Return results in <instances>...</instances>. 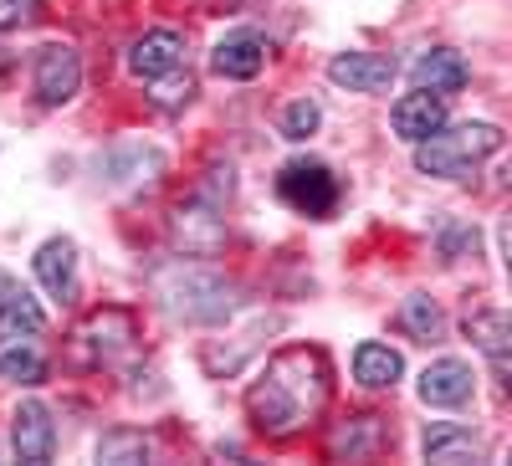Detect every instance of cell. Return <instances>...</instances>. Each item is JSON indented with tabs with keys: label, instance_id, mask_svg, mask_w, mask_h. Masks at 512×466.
<instances>
[{
	"label": "cell",
	"instance_id": "1",
	"mask_svg": "<svg viewBox=\"0 0 512 466\" xmlns=\"http://www.w3.org/2000/svg\"><path fill=\"white\" fill-rule=\"evenodd\" d=\"M333 400V364L318 344H287L267 359L262 379L246 390V420L256 436L292 441L308 426H318Z\"/></svg>",
	"mask_w": 512,
	"mask_h": 466
},
{
	"label": "cell",
	"instance_id": "2",
	"mask_svg": "<svg viewBox=\"0 0 512 466\" xmlns=\"http://www.w3.org/2000/svg\"><path fill=\"white\" fill-rule=\"evenodd\" d=\"M154 308L175 323H221L236 313V282L200 257H175L149 272Z\"/></svg>",
	"mask_w": 512,
	"mask_h": 466
},
{
	"label": "cell",
	"instance_id": "3",
	"mask_svg": "<svg viewBox=\"0 0 512 466\" xmlns=\"http://www.w3.org/2000/svg\"><path fill=\"white\" fill-rule=\"evenodd\" d=\"M497 149H502L497 123H456V129H436L425 144H415V169L431 180H461Z\"/></svg>",
	"mask_w": 512,
	"mask_h": 466
},
{
	"label": "cell",
	"instance_id": "4",
	"mask_svg": "<svg viewBox=\"0 0 512 466\" xmlns=\"http://www.w3.org/2000/svg\"><path fill=\"white\" fill-rule=\"evenodd\" d=\"M277 195L297 210V216L328 221L338 210V175L323 159H292V164H282V175H277Z\"/></svg>",
	"mask_w": 512,
	"mask_h": 466
},
{
	"label": "cell",
	"instance_id": "5",
	"mask_svg": "<svg viewBox=\"0 0 512 466\" xmlns=\"http://www.w3.org/2000/svg\"><path fill=\"white\" fill-rule=\"evenodd\" d=\"M134 338H139V318L134 313L128 308H98L77 328V354L103 369V364H118L128 349H134Z\"/></svg>",
	"mask_w": 512,
	"mask_h": 466
},
{
	"label": "cell",
	"instance_id": "6",
	"mask_svg": "<svg viewBox=\"0 0 512 466\" xmlns=\"http://www.w3.org/2000/svg\"><path fill=\"white\" fill-rule=\"evenodd\" d=\"M31 82H36V103L41 108H62L82 93V57L67 41H47L36 52V67H31Z\"/></svg>",
	"mask_w": 512,
	"mask_h": 466
},
{
	"label": "cell",
	"instance_id": "7",
	"mask_svg": "<svg viewBox=\"0 0 512 466\" xmlns=\"http://www.w3.org/2000/svg\"><path fill=\"white\" fill-rule=\"evenodd\" d=\"M169 231H175V246L185 251V257H216V251L226 246V221H221V205L216 200H185L175 210V221H169Z\"/></svg>",
	"mask_w": 512,
	"mask_h": 466
},
{
	"label": "cell",
	"instance_id": "8",
	"mask_svg": "<svg viewBox=\"0 0 512 466\" xmlns=\"http://www.w3.org/2000/svg\"><path fill=\"white\" fill-rule=\"evenodd\" d=\"M390 446V420L384 415H349L328 431V456L333 461H374Z\"/></svg>",
	"mask_w": 512,
	"mask_h": 466
},
{
	"label": "cell",
	"instance_id": "9",
	"mask_svg": "<svg viewBox=\"0 0 512 466\" xmlns=\"http://www.w3.org/2000/svg\"><path fill=\"white\" fill-rule=\"evenodd\" d=\"M461 333L472 338V344L487 354V364L512 385V308H477V313H466Z\"/></svg>",
	"mask_w": 512,
	"mask_h": 466
},
{
	"label": "cell",
	"instance_id": "10",
	"mask_svg": "<svg viewBox=\"0 0 512 466\" xmlns=\"http://www.w3.org/2000/svg\"><path fill=\"white\" fill-rule=\"evenodd\" d=\"M395 72H400L395 57H384V52H338L328 62V82H338L349 93H390Z\"/></svg>",
	"mask_w": 512,
	"mask_h": 466
},
{
	"label": "cell",
	"instance_id": "11",
	"mask_svg": "<svg viewBox=\"0 0 512 466\" xmlns=\"http://www.w3.org/2000/svg\"><path fill=\"white\" fill-rule=\"evenodd\" d=\"M11 446L21 461L31 466H47L52 461V446H57V426H52V410L41 400H21L16 415H11Z\"/></svg>",
	"mask_w": 512,
	"mask_h": 466
},
{
	"label": "cell",
	"instance_id": "12",
	"mask_svg": "<svg viewBox=\"0 0 512 466\" xmlns=\"http://www.w3.org/2000/svg\"><path fill=\"white\" fill-rule=\"evenodd\" d=\"M175 67H185V36L169 31V26L144 31L134 47H128V72H134L139 82H154V77L175 72Z\"/></svg>",
	"mask_w": 512,
	"mask_h": 466
},
{
	"label": "cell",
	"instance_id": "13",
	"mask_svg": "<svg viewBox=\"0 0 512 466\" xmlns=\"http://www.w3.org/2000/svg\"><path fill=\"white\" fill-rule=\"evenodd\" d=\"M267 36L262 31H231L216 52H210V72L226 82H251L256 72L267 67Z\"/></svg>",
	"mask_w": 512,
	"mask_h": 466
},
{
	"label": "cell",
	"instance_id": "14",
	"mask_svg": "<svg viewBox=\"0 0 512 466\" xmlns=\"http://www.w3.org/2000/svg\"><path fill=\"white\" fill-rule=\"evenodd\" d=\"M41 328H47L41 303L31 298V292L11 272H0V344H21V338H31Z\"/></svg>",
	"mask_w": 512,
	"mask_h": 466
},
{
	"label": "cell",
	"instance_id": "15",
	"mask_svg": "<svg viewBox=\"0 0 512 466\" xmlns=\"http://www.w3.org/2000/svg\"><path fill=\"white\" fill-rule=\"evenodd\" d=\"M390 118H395V134H400L405 144H425L436 129H446V98L415 88V93H405V98L395 103Z\"/></svg>",
	"mask_w": 512,
	"mask_h": 466
},
{
	"label": "cell",
	"instance_id": "16",
	"mask_svg": "<svg viewBox=\"0 0 512 466\" xmlns=\"http://www.w3.org/2000/svg\"><path fill=\"white\" fill-rule=\"evenodd\" d=\"M472 390H477V374H472V364L466 359H436L431 369L420 374V400L425 405H466L472 400Z\"/></svg>",
	"mask_w": 512,
	"mask_h": 466
},
{
	"label": "cell",
	"instance_id": "17",
	"mask_svg": "<svg viewBox=\"0 0 512 466\" xmlns=\"http://www.w3.org/2000/svg\"><path fill=\"white\" fill-rule=\"evenodd\" d=\"M420 451H425V461H441V466L482 461V436L472 426H456V420H436V426H425Z\"/></svg>",
	"mask_w": 512,
	"mask_h": 466
},
{
	"label": "cell",
	"instance_id": "18",
	"mask_svg": "<svg viewBox=\"0 0 512 466\" xmlns=\"http://www.w3.org/2000/svg\"><path fill=\"white\" fill-rule=\"evenodd\" d=\"M36 282L52 292V298H72L77 292V246L67 236H52V241H41L36 251Z\"/></svg>",
	"mask_w": 512,
	"mask_h": 466
},
{
	"label": "cell",
	"instance_id": "19",
	"mask_svg": "<svg viewBox=\"0 0 512 466\" xmlns=\"http://www.w3.org/2000/svg\"><path fill=\"white\" fill-rule=\"evenodd\" d=\"M466 77H472V67H466V57L461 52H451V47H436V52H425L415 67H410V82L415 88H425V93H461L466 88Z\"/></svg>",
	"mask_w": 512,
	"mask_h": 466
},
{
	"label": "cell",
	"instance_id": "20",
	"mask_svg": "<svg viewBox=\"0 0 512 466\" xmlns=\"http://www.w3.org/2000/svg\"><path fill=\"white\" fill-rule=\"evenodd\" d=\"M159 169H164V154L144 149V144H123V149L103 154V180H113V185H149Z\"/></svg>",
	"mask_w": 512,
	"mask_h": 466
},
{
	"label": "cell",
	"instance_id": "21",
	"mask_svg": "<svg viewBox=\"0 0 512 466\" xmlns=\"http://www.w3.org/2000/svg\"><path fill=\"white\" fill-rule=\"evenodd\" d=\"M405 374V359L390 344H359L354 349V379L364 390H395Z\"/></svg>",
	"mask_w": 512,
	"mask_h": 466
},
{
	"label": "cell",
	"instance_id": "22",
	"mask_svg": "<svg viewBox=\"0 0 512 466\" xmlns=\"http://www.w3.org/2000/svg\"><path fill=\"white\" fill-rule=\"evenodd\" d=\"M400 328L410 333V338H420V344H436L441 338V328H446V313L431 303V298H405V308H400Z\"/></svg>",
	"mask_w": 512,
	"mask_h": 466
},
{
	"label": "cell",
	"instance_id": "23",
	"mask_svg": "<svg viewBox=\"0 0 512 466\" xmlns=\"http://www.w3.org/2000/svg\"><path fill=\"white\" fill-rule=\"evenodd\" d=\"M98 461H108V466H134V461H149V436L144 431H108L103 441H98Z\"/></svg>",
	"mask_w": 512,
	"mask_h": 466
},
{
	"label": "cell",
	"instance_id": "24",
	"mask_svg": "<svg viewBox=\"0 0 512 466\" xmlns=\"http://www.w3.org/2000/svg\"><path fill=\"white\" fill-rule=\"evenodd\" d=\"M0 374H6L11 385H41V379H47V359H41L36 349H26V344H6Z\"/></svg>",
	"mask_w": 512,
	"mask_h": 466
},
{
	"label": "cell",
	"instance_id": "25",
	"mask_svg": "<svg viewBox=\"0 0 512 466\" xmlns=\"http://www.w3.org/2000/svg\"><path fill=\"white\" fill-rule=\"evenodd\" d=\"M190 98H195V77H190L185 67L154 77V93H149V103H154V108H185Z\"/></svg>",
	"mask_w": 512,
	"mask_h": 466
},
{
	"label": "cell",
	"instance_id": "26",
	"mask_svg": "<svg viewBox=\"0 0 512 466\" xmlns=\"http://www.w3.org/2000/svg\"><path fill=\"white\" fill-rule=\"evenodd\" d=\"M318 123H323V108H318L313 98H297V103H287V113H282V134H287L292 144H303V139L318 134Z\"/></svg>",
	"mask_w": 512,
	"mask_h": 466
},
{
	"label": "cell",
	"instance_id": "27",
	"mask_svg": "<svg viewBox=\"0 0 512 466\" xmlns=\"http://www.w3.org/2000/svg\"><path fill=\"white\" fill-rule=\"evenodd\" d=\"M466 251H477V226L441 221V257H446V262H461Z\"/></svg>",
	"mask_w": 512,
	"mask_h": 466
},
{
	"label": "cell",
	"instance_id": "28",
	"mask_svg": "<svg viewBox=\"0 0 512 466\" xmlns=\"http://www.w3.org/2000/svg\"><path fill=\"white\" fill-rule=\"evenodd\" d=\"M31 16V0H0V31H16Z\"/></svg>",
	"mask_w": 512,
	"mask_h": 466
},
{
	"label": "cell",
	"instance_id": "29",
	"mask_svg": "<svg viewBox=\"0 0 512 466\" xmlns=\"http://www.w3.org/2000/svg\"><path fill=\"white\" fill-rule=\"evenodd\" d=\"M497 241H502V267H507V277H512V216L502 221V231H497Z\"/></svg>",
	"mask_w": 512,
	"mask_h": 466
},
{
	"label": "cell",
	"instance_id": "30",
	"mask_svg": "<svg viewBox=\"0 0 512 466\" xmlns=\"http://www.w3.org/2000/svg\"><path fill=\"white\" fill-rule=\"evenodd\" d=\"M497 175H502V180H497V185H502V190H512V159H507V164H502V169H497Z\"/></svg>",
	"mask_w": 512,
	"mask_h": 466
}]
</instances>
